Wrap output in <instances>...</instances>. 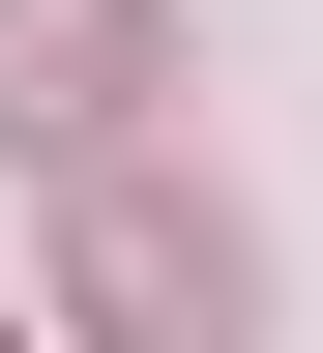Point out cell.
<instances>
[{"label": "cell", "mask_w": 323, "mask_h": 353, "mask_svg": "<svg viewBox=\"0 0 323 353\" xmlns=\"http://www.w3.org/2000/svg\"><path fill=\"white\" fill-rule=\"evenodd\" d=\"M118 88H147V0H0V118L30 148H118Z\"/></svg>", "instance_id": "1"}, {"label": "cell", "mask_w": 323, "mask_h": 353, "mask_svg": "<svg viewBox=\"0 0 323 353\" xmlns=\"http://www.w3.org/2000/svg\"><path fill=\"white\" fill-rule=\"evenodd\" d=\"M88 294H118V324L236 294V206H176V176H88Z\"/></svg>", "instance_id": "2"}, {"label": "cell", "mask_w": 323, "mask_h": 353, "mask_svg": "<svg viewBox=\"0 0 323 353\" xmlns=\"http://www.w3.org/2000/svg\"><path fill=\"white\" fill-rule=\"evenodd\" d=\"M0 353H30V294H0Z\"/></svg>", "instance_id": "3"}]
</instances>
